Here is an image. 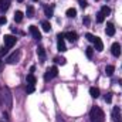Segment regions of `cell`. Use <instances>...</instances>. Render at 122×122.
<instances>
[{
    "label": "cell",
    "mask_w": 122,
    "mask_h": 122,
    "mask_svg": "<svg viewBox=\"0 0 122 122\" xmlns=\"http://www.w3.org/2000/svg\"><path fill=\"white\" fill-rule=\"evenodd\" d=\"M90 119H91V122H104L105 121V114L99 107H94L90 111Z\"/></svg>",
    "instance_id": "cell-1"
},
{
    "label": "cell",
    "mask_w": 122,
    "mask_h": 122,
    "mask_svg": "<svg viewBox=\"0 0 122 122\" xmlns=\"http://www.w3.org/2000/svg\"><path fill=\"white\" fill-rule=\"evenodd\" d=\"M57 75H58V68H57L56 65H53V67L47 68L46 75H44V80L48 81V80H51V78H54V77H57Z\"/></svg>",
    "instance_id": "cell-2"
},
{
    "label": "cell",
    "mask_w": 122,
    "mask_h": 122,
    "mask_svg": "<svg viewBox=\"0 0 122 122\" xmlns=\"http://www.w3.org/2000/svg\"><path fill=\"white\" fill-rule=\"evenodd\" d=\"M57 48L61 53L67 51V47H65V43H64V34H61V33L57 36Z\"/></svg>",
    "instance_id": "cell-3"
},
{
    "label": "cell",
    "mask_w": 122,
    "mask_h": 122,
    "mask_svg": "<svg viewBox=\"0 0 122 122\" xmlns=\"http://www.w3.org/2000/svg\"><path fill=\"white\" fill-rule=\"evenodd\" d=\"M17 43V38L14 37V36H10V34H7V36H4V46L7 47V48H10V47H13L14 44Z\"/></svg>",
    "instance_id": "cell-4"
},
{
    "label": "cell",
    "mask_w": 122,
    "mask_h": 122,
    "mask_svg": "<svg viewBox=\"0 0 122 122\" xmlns=\"http://www.w3.org/2000/svg\"><path fill=\"white\" fill-rule=\"evenodd\" d=\"M29 31H30V34L33 36L34 40H37V41L41 40V33H40V30H38V27H36V26H30V27H29Z\"/></svg>",
    "instance_id": "cell-5"
},
{
    "label": "cell",
    "mask_w": 122,
    "mask_h": 122,
    "mask_svg": "<svg viewBox=\"0 0 122 122\" xmlns=\"http://www.w3.org/2000/svg\"><path fill=\"white\" fill-rule=\"evenodd\" d=\"M20 51H14L11 56H9L7 57V64H16L17 61H19V58H20Z\"/></svg>",
    "instance_id": "cell-6"
},
{
    "label": "cell",
    "mask_w": 122,
    "mask_h": 122,
    "mask_svg": "<svg viewBox=\"0 0 122 122\" xmlns=\"http://www.w3.org/2000/svg\"><path fill=\"white\" fill-rule=\"evenodd\" d=\"M111 53H112L114 57H119L121 56V46H119V43H114L111 46Z\"/></svg>",
    "instance_id": "cell-7"
},
{
    "label": "cell",
    "mask_w": 122,
    "mask_h": 122,
    "mask_svg": "<svg viewBox=\"0 0 122 122\" xmlns=\"http://www.w3.org/2000/svg\"><path fill=\"white\" fill-rule=\"evenodd\" d=\"M64 37H65L68 41H71V43H75V41H77V38H78V36H77V33H75V31H68V33H65V34H64Z\"/></svg>",
    "instance_id": "cell-8"
},
{
    "label": "cell",
    "mask_w": 122,
    "mask_h": 122,
    "mask_svg": "<svg viewBox=\"0 0 122 122\" xmlns=\"http://www.w3.org/2000/svg\"><path fill=\"white\" fill-rule=\"evenodd\" d=\"M94 46H95V50L97 51H102L104 50V43L99 37H95V41H94Z\"/></svg>",
    "instance_id": "cell-9"
},
{
    "label": "cell",
    "mask_w": 122,
    "mask_h": 122,
    "mask_svg": "<svg viewBox=\"0 0 122 122\" xmlns=\"http://www.w3.org/2000/svg\"><path fill=\"white\" fill-rule=\"evenodd\" d=\"M105 33H107V36H109V37H112V36L115 34V27H114V24H112V23H107Z\"/></svg>",
    "instance_id": "cell-10"
},
{
    "label": "cell",
    "mask_w": 122,
    "mask_h": 122,
    "mask_svg": "<svg viewBox=\"0 0 122 122\" xmlns=\"http://www.w3.org/2000/svg\"><path fill=\"white\" fill-rule=\"evenodd\" d=\"M10 1H11V0H0V11H1V13L6 11V10L9 9Z\"/></svg>",
    "instance_id": "cell-11"
},
{
    "label": "cell",
    "mask_w": 122,
    "mask_h": 122,
    "mask_svg": "<svg viewBox=\"0 0 122 122\" xmlns=\"http://www.w3.org/2000/svg\"><path fill=\"white\" fill-rule=\"evenodd\" d=\"M37 56H38L41 60H44V58H46V50H44V47H43V46H38V47H37Z\"/></svg>",
    "instance_id": "cell-12"
},
{
    "label": "cell",
    "mask_w": 122,
    "mask_h": 122,
    "mask_svg": "<svg viewBox=\"0 0 122 122\" xmlns=\"http://www.w3.org/2000/svg\"><path fill=\"white\" fill-rule=\"evenodd\" d=\"M112 117H114V121L115 122H121V118H119V108L115 107L114 111H112Z\"/></svg>",
    "instance_id": "cell-13"
},
{
    "label": "cell",
    "mask_w": 122,
    "mask_h": 122,
    "mask_svg": "<svg viewBox=\"0 0 122 122\" xmlns=\"http://www.w3.org/2000/svg\"><path fill=\"white\" fill-rule=\"evenodd\" d=\"M90 95H91L92 98H98V97H99V88L91 87V88H90Z\"/></svg>",
    "instance_id": "cell-14"
},
{
    "label": "cell",
    "mask_w": 122,
    "mask_h": 122,
    "mask_svg": "<svg viewBox=\"0 0 122 122\" xmlns=\"http://www.w3.org/2000/svg\"><path fill=\"white\" fill-rule=\"evenodd\" d=\"M21 20H23V13H21L20 10H17V11L14 13V21H16V23H21Z\"/></svg>",
    "instance_id": "cell-15"
},
{
    "label": "cell",
    "mask_w": 122,
    "mask_h": 122,
    "mask_svg": "<svg viewBox=\"0 0 122 122\" xmlns=\"http://www.w3.org/2000/svg\"><path fill=\"white\" fill-rule=\"evenodd\" d=\"M114 71H115L114 65H107V68H105V74H107L108 77H112V75H114Z\"/></svg>",
    "instance_id": "cell-16"
},
{
    "label": "cell",
    "mask_w": 122,
    "mask_h": 122,
    "mask_svg": "<svg viewBox=\"0 0 122 122\" xmlns=\"http://www.w3.org/2000/svg\"><path fill=\"white\" fill-rule=\"evenodd\" d=\"M26 81H27V84H31V85H34V84L37 82V78H36L33 74H29V75H27V78H26Z\"/></svg>",
    "instance_id": "cell-17"
},
{
    "label": "cell",
    "mask_w": 122,
    "mask_h": 122,
    "mask_svg": "<svg viewBox=\"0 0 122 122\" xmlns=\"http://www.w3.org/2000/svg\"><path fill=\"white\" fill-rule=\"evenodd\" d=\"M65 14H67L68 17H75V16H77V10H75L74 7H70V9L65 11Z\"/></svg>",
    "instance_id": "cell-18"
},
{
    "label": "cell",
    "mask_w": 122,
    "mask_h": 122,
    "mask_svg": "<svg viewBox=\"0 0 122 122\" xmlns=\"http://www.w3.org/2000/svg\"><path fill=\"white\" fill-rule=\"evenodd\" d=\"M26 14H27V17H29V19H31V17H34V7H33V6H27Z\"/></svg>",
    "instance_id": "cell-19"
},
{
    "label": "cell",
    "mask_w": 122,
    "mask_h": 122,
    "mask_svg": "<svg viewBox=\"0 0 122 122\" xmlns=\"http://www.w3.org/2000/svg\"><path fill=\"white\" fill-rule=\"evenodd\" d=\"M41 27H43V30L46 31V33H48V31L51 30V26H50V23H48V21H46V20L41 23Z\"/></svg>",
    "instance_id": "cell-20"
},
{
    "label": "cell",
    "mask_w": 122,
    "mask_h": 122,
    "mask_svg": "<svg viewBox=\"0 0 122 122\" xmlns=\"http://www.w3.org/2000/svg\"><path fill=\"white\" fill-rule=\"evenodd\" d=\"M85 54H87V57L91 60L92 56H94V48H92V47H87V48H85Z\"/></svg>",
    "instance_id": "cell-21"
},
{
    "label": "cell",
    "mask_w": 122,
    "mask_h": 122,
    "mask_svg": "<svg viewBox=\"0 0 122 122\" xmlns=\"http://www.w3.org/2000/svg\"><path fill=\"white\" fill-rule=\"evenodd\" d=\"M104 20H105V16L101 11H98L97 13V23H104Z\"/></svg>",
    "instance_id": "cell-22"
},
{
    "label": "cell",
    "mask_w": 122,
    "mask_h": 122,
    "mask_svg": "<svg viewBox=\"0 0 122 122\" xmlns=\"http://www.w3.org/2000/svg\"><path fill=\"white\" fill-rule=\"evenodd\" d=\"M101 13H102L104 16H108V14L111 13V9H109L108 6H102V9H101Z\"/></svg>",
    "instance_id": "cell-23"
},
{
    "label": "cell",
    "mask_w": 122,
    "mask_h": 122,
    "mask_svg": "<svg viewBox=\"0 0 122 122\" xmlns=\"http://www.w3.org/2000/svg\"><path fill=\"white\" fill-rule=\"evenodd\" d=\"M44 13H46L47 17H51V16H53V9H50L48 6H46V7H44Z\"/></svg>",
    "instance_id": "cell-24"
},
{
    "label": "cell",
    "mask_w": 122,
    "mask_h": 122,
    "mask_svg": "<svg viewBox=\"0 0 122 122\" xmlns=\"http://www.w3.org/2000/svg\"><path fill=\"white\" fill-rule=\"evenodd\" d=\"M54 61H56L57 64H61V65H64V64L67 62V60H65L64 57H56V58H54Z\"/></svg>",
    "instance_id": "cell-25"
},
{
    "label": "cell",
    "mask_w": 122,
    "mask_h": 122,
    "mask_svg": "<svg viewBox=\"0 0 122 122\" xmlns=\"http://www.w3.org/2000/svg\"><path fill=\"white\" fill-rule=\"evenodd\" d=\"M34 91H36L34 85H31V84H27V87H26V92H27V94H33Z\"/></svg>",
    "instance_id": "cell-26"
},
{
    "label": "cell",
    "mask_w": 122,
    "mask_h": 122,
    "mask_svg": "<svg viewBox=\"0 0 122 122\" xmlns=\"http://www.w3.org/2000/svg\"><path fill=\"white\" fill-rule=\"evenodd\" d=\"M85 37H87V40H88V41H91V43L95 41V36L91 34V33H87V34H85Z\"/></svg>",
    "instance_id": "cell-27"
},
{
    "label": "cell",
    "mask_w": 122,
    "mask_h": 122,
    "mask_svg": "<svg viewBox=\"0 0 122 122\" xmlns=\"http://www.w3.org/2000/svg\"><path fill=\"white\" fill-rule=\"evenodd\" d=\"M7 54V47L6 46H1L0 47V57H3V56H6Z\"/></svg>",
    "instance_id": "cell-28"
},
{
    "label": "cell",
    "mask_w": 122,
    "mask_h": 122,
    "mask_svg": "<svg viewBox=\"0 0 122 122\" xmlns=\"http://www.w3.org/2000/svg\"><path fill=\"white\" fill-rule=\"evenodd\" d=\"M111 101H112V94H107V95H105V102L111 104Z\"/></svg>",
    "instance_id": "cell-29"
},
{
    "label": "cell",
    "mask_w": 122,
    "mask_h": 122,
    "mask_svg": "<svg viewBox=\"0 0 122 122\" xmlns=\"http://www.w3.org/2000/svg\"><path fill=\"white\" fill-rule=\"evenodd\" d=\"M78 3H80V6H81L82 9H85V7L88 6V3H87V0H78Z\"/></svg>",
    "instance_id": "cell-30"
},
{
    "label": "cell",
    "mask_w": 122,
    "mask_h": 122,
    "mask_svg": "<svg viewBox=\"0 0 122 122\" xmlns=\"http://www.w3.org/2000/svg\"><path fill=\"white\" fill-rule=\"evenodd\" d=\"M7 23V19L6 17H0V24H6Z\"/></svg>",
    "instance_id": "cell-31"
},
{
    "label": "cell",
    "mask_w": 122,
    "mask_h": 122,
    "mask_svg": "<svg viewBox=\"0 0 122 122\" xmlns=\"http://www.w3.org/2000/svg\"><path fill=\"white\" fill-rule=\"evenodd\" d=\"M84 24H85V26H88V24H90V19H88V17H85V19H84Z\"/></svg>",
    "instance_id": "cell-32"
},
{
    "label": "cell",
    "mask_w": 122,
    "mask_h": 122,
    "mask_svg": "<svg viewBox=\"0 0 122 122\" xmlns=\"http://www.w3.org/2000/svg\"><path fill=\"white\" fill-rule=\"evenodd\" d=\"M0 105H1V95H0Z\"/></svg>",
    "instance_id": "cell-33"
},
{
    "label": "cell",
    "mask_w": 122,
    "mask_h": 122,
    "mask_svg": "<svg viewBox=\"0 0 122 122\" xmlns=\"http://www.w3.org/2000/svg\"><path fill=\"white\" fill-rule=\"evenodd\" d=\"M17 1H23V0H17Z\"/></svg>",
    "instance_id": "cell-34"
},
{
    "label": "cell",
    "mask_w": 122,
    "mask_h": 122,
    "mask_svg": "<svg viewBox=\"0 0 122 122\" xmlns=\"http://www.w3.org/2000/svg\"><path fill=\"white\" fill-rule=\"evenodd\" d=\"M33 1H38V0H33Z\"/></svg>",
    "instance_id": "cell-35"
},
{
    "label": "cell",
    "mask_w": 122,
    "mask_h": 122,
    "mask_svg": "<svg viewBox=\"0 0 122 122\" xmlns=\"http://www.w3.org/2000/svg\"><path fill=\"white\" fill-rule=\"evenodd\" d=\"M0 65H1V61H0Z\"/></svg>",
    "instance_id": "cell-36"
}]
</instances>
